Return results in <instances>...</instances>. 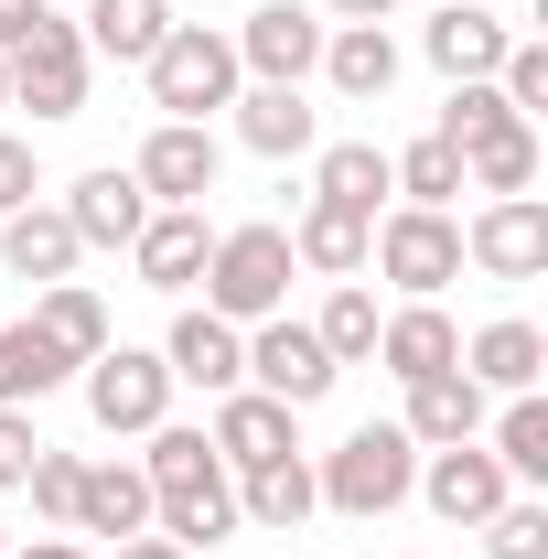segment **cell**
<instances>
[{"label": "cell", "mask_w": 548, "mask_h": 559, "mask_svg": "<svg viewBox=\"0 0 548 559\" xmlns=\"http://www.w3.org/2000/svg\"><path fill=\"white\" fill-rule=\"evenodd\" d=\"M140 441H151L140 485H151V516H162V538H172V549H215V538H237V485H226V463H215L205 430L162 419V430H140Z\"/></svg>", "instance_id": "6da1fadb"}, {"label": "cell", "mask_w": 548, "mask_h": 559, "mask_svg": "<svg viewBox=\"0 0 548 559\" xmlns=\"http://www.w3.org/2000/svg\"><path fill=\"white\" fill-rule=\"evenodd\" d=\"M409 485H419V441L398 419H366L355 441L323 452V474H312V495L334 516H388V506H409Z\"/></svg>", "instance_id": "7a4b0ae2"}, {"label": "cell", "mask_w": 548, "mask_h": 559, "mask_svg": "<svg viewBox=\"0 0 548 559\" xmlns=\"http://www.w3.org/2000/svg\"><path fill=\"white\" fill-rule=\"evenodd\" d=\"M290 301V226H226L205 259V312L215 323H270Z\"/></svg>", "instance_id": "3957f363"}, {"label": "cell", "mask_w": 548, "mask_h": 559, "mask_svg": "<svg viewBox=\"0 0 548 559\" xmlns=\"http://www.w3.org/2000/svg\"><path fill=\"white\" fill-rule=\"evenodd\" d=\"M151 108H162V119H205V108H237V86H248V75H237V44H226V33H205V22H172V33H162V44H151Z\"/></svg>", "instance_id": "277c9868"}, {"label": "cell", "mask_w": 548, "mask_h": 559, "mask_svg": "<svg viewBox=\"0 0 548 559\" xmlns=\"http://www.w3.org/2000/svg\"><path fill=\"white\" fill-rule=\"evenodd\" d=\"M0 66H11V108H33V119H75V108H86L97 55H86V33H75V22H55V11H44V22L0 55Z\"/></svg>", "instance_id": "5b68a950"}, {"label": "cell", "mask_w": 548, "mask_h": 559, "mask_svg": "<svg viewBox=\"0 0 548 559\" xmlns=\"http://www.w3.org/2000/svg\"><path fill=\"white\" fill-rule=\"evenodd\" d=\"M366 259H377V280H398L409 301H441V290L463 280V226L430 215V205H398V215H377Z\"/></svg>", "instance_id": "8992f818"}, {"label": "cell", "mask_w": 548, "mask_h": 559, "mask_svg": "<svg viewBox=\"0 0 548 559\" xmlns=\"http://www.w3.org/2000/svg\"><path fill=\"white\" fill-rule=\"evenodd\" d=\"M86 419H97V430H162V419H172V366L140 355V345L86 355Z\"/></svg>", "instance_id": "52a82bcc"}, {"label": "cell", "mask_w": 548, "mask_h": 559, "mask_svg": "<svg viewBox=\"0 0 548 559\" xmlns=\"http://www.w3.org/2000/svg\"><path fill=\"white\" fill-rule=\"evenodd\" d=\"M226 44H237V75H259V86H301V75L323 66V22H312V0H259Z\"/></svg>", "instance_id": "ba28073f"}, {"label": "cell", "mask_w": 548, "mask_h": 559, "mask_svg": "<svg viewBox=\"0 0 548 559\" xmlns=\"http://www.w3.org/2000/svg\"><path fill=\"white\" fill-rule=\"evenodd\" d=\"M248 377H259V399H279V409H312V399H334V355H323V334L312 323H290V312H270L259 334H248Z\"/></svg>", "instance_id": "9c48e42d"}, {"label": "cell", "mask_w": 548, "mask_h": 559, "mask_svg": "<svg viewBox=\"0 0 548 559\" xmlns=\"http://www.w3.org/2000/svg\"><path fill=\"white\" fill-rule=\"evenodd\" d=\"M140 194H151V205H205L215 194V173H226V151H215V130L205 119H162V130L140 140Z\"/></svg>", "instance_id": "30bf717a"}, {"label": "cell", "mask_w": 548, "mask_h": 559, "mask_svg": "<svg viewBox=\"0 0 548 559\" xmlns=\"http://www.w3.org/2000/svg\"><path fill=\"white\" fill-rule=\"evenodd\" d=\"M463 259L484 280H538L548 270V205L538 194H495V205L463 226Z\"/></svg>", "instance_id": "8fae6325"}, {"label": "cell", "mask_w": 548, "mask_h": 559, "mask_svg": "<svg viewBox=\"0 0 548 559\" xmlns=\"http://www.w3.org/2000/svg\"><path fill=\"white\" fill-rule=\"evenodd\" d=\"M205 259H215V226H205V205H151V226L130 237V270H140V290H194V280H205Z\"/></svg>", "instance_id": "7c38bea8"}, {"label": "cell", "mask_w": 548, "mask_h": 559, "mask_svg": "<svg viewBox=\"0 0 548 559\" xmlns=\"http://www.w3.org/2000/svg\"><path fill=\"white\" fill-rule=\"evenodd\" d=\"M409 495H430V516H452V527H484L516 485H505V463H495L484 441H452V452H430V463H419Z\"/></svg>", "instance_id": "4fadbf2b"}, {"label": "cell", "mask_w": 548, "mask_h": 559, "mask_svg": "<svg viewBox=\"0 0 548 559\" xmlns=\"http://www.w3.org/2000/svg\"><path fill=\"white\" fill-rule=\"evenodd\" d=\"M301 409H279V399H259V388H226L215 399V463L226 474H259V463H279V452H301V430H290Z\"/></svg>", "instance_id": "5bb4252c"}, {"label": "cell", "mask_w": 548, "mask_h": 559, "mask_svg": "<svg viewBox=\"0 0 548 559\" xmlns=\"http://www.w3.org/2000/svg\"><path fill=\"white\" fill-rule=\"evenodd\" d=\"M65 226H75V248H130L140 226H151V194H140V173H130V162H97V173L65 194Z\"/></svg>", "instance_id": "9a60e30c"}, {"label": "cell", "mask_w": 548, "mask_h": 559, "mask_svg": "<svg viewBox=\"0 0 548 559\" xmlns=\"http://www.w3.org/2000/svg\"><path fill=\"white\" fill-rule=\"evenodd\" d=\"M162 366H172V388L226 399V388H248V334H237V323H215V312H183V323H172V345H162Z\"/></svg>", "instance_id": "2e32d148"}, {"label": "cell", "mask_w": 548, "mask_h": 559, "mask_svg": "<svg viewBox=\"0 0 548 559\" xmlns=\"http://www.w3.org/2000/svg\"><path fill=\"white\" fill-rule=\"evenodd\" d=\"M377 366H388L398 388L441 377V366H463V334H452V312H441V301H409V312H388V323H377Z\"/></svg>", "instance_id": "e0dca14e"}, {"label": "cell", "mask_w": 548, "mask_h": 559, "mask_svg": "<svg viewBox=\"0 0 548 559\" xmlns=\"http://www.w3.org/2000/svg\"><path fill=\"white\" fill-rule=\"evenodd\" d=\"M237 140H248L259 162H301V151L323 140V119H312L301 86H237Z\"/></svg>", "instance_id": "ac0fdd59"}, {"label": "cell", "mask_w": 548, "mask_h": 559, "mask_svg": "<svg viewBox=\"0 0 548 559\" xmlns=\"http://www.w3.org/2000/svg\"><path fill=\"white\" fill-rule=\"evenodd\" d=\"M75 259H86V248H75L65 205H22V215H0V270H11V280H44V290H55V280H75Z\"/></svg>", "instance_id": "d6986e66"}, {"label": "cell", "mask_w": 548, "mask_h": 559, "mask_svg": "<svg viewBox=\"0 0 548 559\" xmlns=\"http://www.w3.org/2000/svg\"><path fill=\"white\" fill-rule=\"evenodd\" d=\"M463 377H474L484 399H527L548 377V334L538 323H484L474 345H463Z\"/></svg>", "instance_id": "ffe728a7"}, {"label": "cell", "mask_w": 548, "mask_h": 559, "mask_svg": "<svg viewBox=\"0 0 548 559\" xmlns=\"http://www.w3.org/2000/svg\"><path fill=\"white\" fill-rule=\"evenodd\" d=\"M398 430H409L419 452H452V441H484V388L463 377V366H441V377H419V388H409V419H398Z\"/></svg>", "instance_id": "44dd1931"}, {"label": "cell", "mask_w": 548, "mask_h": 559, "mask_svg": "<svg viewBox=\"0 0 548 559\" xmlns=\"http://www.w3.org/2000/svg\"><path fill=\"white\" fill-rule=\"evenodd\" d=\"M430 66L452 75V86L495 75V66H505V22H495L484 0H441V11H430Z\"/></svg>", "instance_id": "7402d4cb"}, {"label": "cell", "mask_w": 548, "mask_h": 559, "mask_svg": "<svg viewBox=\"0 0 548 559\" xmlns=\"http://www.w3.org/2000/svg\"><path fill=\"white\" fill-rule=\"evenodd\" d=\"M366 237H377V215H344V205H301V226H290V270H323V280H355L366 270Z\"/></svg>", "instance_id": "603a6c76"}, {"label": "cell", "mask_w": 548, "mask_h": 559, "mask_svg": "<svg viewBox=\"0 0 548 559\" xmlns=\"http://www.w3.org/2000/svg\"><path fill=\"white\" fill-rule=\"evenodd\" d=\"M140 527H151L140 463H86V485H75V538H140Z\"/></svg>", "instance_id": "cb8c5ba5"}, {"label": "cell", "mask_w": 548, "mask_h": 559, "mask_svg": "<svg viewBox=\"0 0 548 559\" xmlns=\"http://www.w3.org/2000/svg\"><path fill=\"white\" fill-rule=\"evenodd\" d=\"M75 377V355L44 334V323H0V409H33Z\"/></svg>", "instance_id": "d4e9b609"}, {"label": "cell", "mask_w": 548, "mask_h": 559, "mask_svg": "<svg viewBox=\"0 0 548 559\" xmlns=\"http://www.w3.org/2000/svg\"><path fill=\"white\" fill-rule=\"evenodd\" d=\"M323 75H334V97H388V86H398L388 22H334V33H323Z\"/></svg>", "instance_id": "484cf974"}, {"label": "cell", "mask_w": 548, "mask_h": 559, "mask_svg": "<svg viewBox=\"0 0 548 559\" xmlns=\"http://www.w3.org/2000/svg\"><path fill=\"white\" fill-rule=\"evenodd\" d=\"M86 55H119V66H151V44L172 33V0H86Z\"/></svg>", "instance_id": "4316f807"}, {"label": "cell", "mask_w": 548, "mask_h": 559, "mask_svg": "<svg viewBox=\"0 0 548 559\" xmlns=\"http://www.w3.org/2000/svg\"><path fill=\"white\" fill-rule=\"evenodd\" d=\"M312 506H323V495H312V463H301V452H279V463H259V474H237V516H259V527H279V538H290Z\"/></svg>", "instance_id": "83f0119b"}, {"label": "cell", "mask_w": 548, "mask_h": 559, "mask_svg": "<svg viewBox=\"0 0 548 559\" xmlns=\"http://www.w3.org/2000/svg\"><path fill=\"white\" fill-rule=\"evenodd\" d=\"M312 194L344 205V215H377V194H398V183H388V151H377V140H334V151L312 162Z\"/></svg>", "instance_id": "f1b7e54d"}, {"label": "cell", "mask_w": 548, "mask_h": 559, "mask_svg": "<svg viewBox=\"0 0 548 559\" xmlns=\"http://www.w3.org/2000/svg\"><path fill=\"white\" fill-rule=\"evenodd\" d=\"M33 323H44V334H55V345L75 355V366H86V355H108V345H119V334H108V301H97V290H86V280H55V290H44V312H33Z\"/></svg>", "instance_id": "f546056e"}, {"label": "cell", "mask_w": 548, "mask_h": 559, "mask_svg": "<svg viewBox=\"0 0 548 559\" xmlns=\"http://www.w3.org/2000/svg\"><path fill=\"white\" fill-rule=\"evenodd\" d=\"M495 463H505V485H548V399L527 388V399H505V419H495V441H484Z\"/></svg>", "instance_id": "4dcf8cb0"}, {"label": "cell", "mask_w": 548, "mask_h": 559, "mask_svg": "<svg viewBox=\"0 0 548 559\" xmlns=\"http://www.w3.org/2000/svg\"><path fill=\"white\" fill-rule=\"evenodd\" d=\"M388 183H398L409 205L452 215V194H463V151H452V140H409V151H388Z\"/></svg>", "instance_id": "1f68e13d"}, {"label": "cell", "mask_w": 548, "mask_h": 559, "mask_svg": "<svg viewBox=\"0 0 548 559\" xmlns=\"http://www.w3.org/2000/svg\"><path fill=\"white\" fill-rule=\"evenodd\" d=\"M377 323H388V312H377V290H366V280H334V301H323V323H312V334H323L334 366H366V355H377Z\"/></svg>", "instance_id": "d6a6232c"}, {"label": "cell", "mask_w": 548, "mask_h": 559, "mask_svg": "<svg viewBox=\"0 0 548 559\" xmlns=\"http://www.w3.org/2000/svg\"><path fill=\"white\" fill-rule=\"evenodd\" d=\"M463 183H484V194H527V183H538V130L516 119V130L474 140V151H463Z\"/></svg>", "instance_id": "836d02e7"}, {"label": "cell", "mask_w": 548, "mask_h": 559, "mask_svg": "<svg viewBox=\"0 0 548 559\" xmlns=\"http://www.w3.org/2000/svg\"><path fill=\"white\" fill-rule=\"evenodd\" d=\"M495 130H516V108L495 97V75H474V86H452V108H441V130H430V140L474 151V140H495Z\"/></svg>", "instance_id": "e575fe53"}, {"label": "cell", "mask_w": 548, "mask_h": 559, "mask_svg": "<svg viewBox=\"0 0 548 559\" xmlns=\"http://www.w3.org/2000/svg\"><path fill=\"white\" fill-rule=\"evenodd\" d=\"M484 549L495 559H548V506H516V495H505V506L484 516Z\"/></svg>", "instance_id": "d590c367"}, {"label": "cell", "mask_w": 548, "mask_h": 559, "mask_svg": "<svg viewBox=\"0 0 548 559\" xmlns=\"http://www.w3.org/2000/svg\"><path fill=\"white\" fill-rule=\"evenodd\" d=\"M495 97L527 119V108H548V44H505V66H495Z\"/></svg>", "instance_id": "8d00e7d4"}, {"label": "cell", "mask_w": 548, "mask_h": 559, "mask_svg": "<svg viewBox=\"0 0 548 559\" xmlns=\"http://www.w3.org/2000/svg\"><path fill=\"white\" fill-rule=\"evenodd\" d=\"M22 485H33V506H44L55 527H75V485H86V463H75V452H33V474H22Z\"/></svg>", "instance_id": "74e56055"}, {"label": "cell", "mask_w": 548, "mask_h": 559, "mask_svg": "<svg viewBox=\"0 0 548 559\" xmlns=\"http://www.w3.org/2000/svg\"><path fill=\"white\" fill-rule=\"evenodd\" d=\"M33 452H44V441H33V409H0V485H22Z\"/></svg>", "instance_id": "f35d334b"}, {"label": "cell", "mask_w": 548, "mask_h": 559, "mask_svg": "<svg viewBox=\"0 0 548 559\" xmlns=\"http://www.w3.org/2000/svg\"><path fill=\"white\" fill-rule=\"evenodd\" d=\"M22 205H33V151L0 140V215H22Z\"/></svg>", "instance_id": "ab89813d"}, {"label": "cell", "mask_w": 548, "mask_h": 559, "mask_svg": "<svg viewBox=\"0 0 548 559\" xmlns=\"http://www.w3.org/2000/svg\"><path fill=\"white\" fill-rule=\"evenodd\" d=\"M44 11H55V0H0V55H11V44H22V33H33Z\"/></svg>", "instance_id": "60d3db41"}, {"label": "cell", "mask_w": 548, "mask_h": 559, "mask_svg": "<svg viewBox=\"0 0 548 559\" xmlns=\"http://www.w3.org/2000/svg\"><path fill=\"white\" fill-rule=\"evenodd\" d=\"M119 559H194V549H172V538H151V527H140V538H119Z\"/></svg>", "instance_id": "b9f144b4"}, {"label": "cell", "mask_w": 548, "mask_h": 559, "mask_svg": "<svg viewBox=\"0 0 548 559\" xmlns=\"http://www.w3.org/2000/svg\"><path fill=\"white\" fill-rule=\"evenodd\" d=\"M398 0H334V22H388Z\"/></svg>", "instance_id": "7bdbcfd3"}, {"label": "cell", "mask_w": 548, "mask_h": 559, "mask_svg": "<svg viewBox=\"0 0 548 559\" xmlns=\"http://www.w3.org/2000/svg\"><path fill=\"white\" fill-rule=\"evenodd\" d=\"M22 559H97V549H75V538H33Z\"/></svg>", "instance_id": "ee69618b"}, {"label": "cell", "mask_w": 548, "mask_h": 559, "mask_svg": "<svg viewBox=\"0 0 548 559\" xmlns=\"http://www.w3.org/2000/svg\"><path fill=\"white\" fill-rule=\"evenodd\" d=\"M0 108H11V66H0Z\"/></svg>", "instance_id": "f6af8a7d"}]
</instances>
